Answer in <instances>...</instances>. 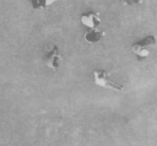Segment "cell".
Wrapping results in <instances>:
<instances>
[{
    "label": "cell",
    "mask_w": 157,
    "mask_h": 146,
    "mask_svg": "<svg viewBox=\"0 0 157 146\" xmlns=\"http://www.w3.org/2000/svg\"><path fill=\"white\" fill-rule=\"evenodd\" d=\"M93 82L98 87L113 90L115 92H123L125 90V86L112 80L109 76V72L105 70H94L93 71Z\"/></svg>",
    "instance_id": "1"
},
{
    "label": "cell",
    "mask_w": 157,
    "mask_h": 146,
    "mask_svg": "<svg viewBox=\"0 0 157 146\" xmlns=\"http://www.w3.org/2000/svg\"><path fill=\"white\" fill-rule=\"evenodd\" d=\"M45 65L52 69V70H58L60 64L63 63V55L60 54V50L58 48V45H52L50 49L47 52V54L43 58Z\"/></svg>",
    "instance_id": "2"
},
{
    "label": "cell",
    "mask_w": 157,
    "mask_h": 146,
    "mask_svg": "<svg viewBox=\"0 0 157 146\" xmlns=\"http://www.w3.org/2000/svg\"><path fill=\"white\" fill-rule=\"evenodd\" d=\"M80 21L87 28H96V27H99V25L102 23V18L99 13L96 11H88L82 13L80 16Z\"/></svg>",
    "instance_id": "3"
},
{
    "label": "cell",
    "mask_w": 157,
    "mask_h": 146,
    "mask_svg": "<svg viewBox=\"0 0 157 146\" xmlns=\"http://www.w3.org/2000/svg\"><path fill=\"white\" fill-rule=\"evenodd\" d=\"M104 36H105V32H104V31H101L98 27H96V28H90V31L85 32L83 39H85L87 43L94 44V43L101 42Z\"/></svg>",
    "instance_id": "4"
},
{
    "label": "cell",
    "mask_w": 157,
    "mask_h": 146,
    "mask_svg": "<svg viewBox=\"0 0 157 146\" xmlns=\"http://www.w3.org/2000/svg\"><path fill=\"white\" fill-rule=\"evenodd\" d=\"M131 52L137 56L139 60H142V59H146L148 55H150V48H146L145 45L140 44L139 42L131 44Z\"/></svg>",
    "instance_id": "5"
},
{
    "label": "cell",
    "mask_w": 157,
    "mask_h": 146,
    "mask_svg": "<svg viewBox=\"0 0 157 146\" xmlns=\"http://www.w3.org/2000/svg\"><path fill=\"white\" fill-rule=\"evenodd\" d=\"M58 1H61V0H31V6L34 10H43Z\"/></svg>",
    "instance_id": "6"
},
{
    "label": "cell",
    "mask_w": 157,
    "mask_h": 146,
    "mask_svg": "<svg viewBox=\"0 0 157 146\" xmlns=\"http://www.w3.org/2000/svg\"><path fill=\"white\" fill-rule=\"evenodd\" d=\"M142 2L144 0H125V4L131 5V6H137V5H141Z\"/></svg>",
    "instance_id": "7"
}]
</instances>
